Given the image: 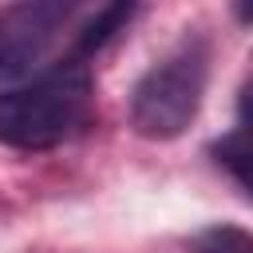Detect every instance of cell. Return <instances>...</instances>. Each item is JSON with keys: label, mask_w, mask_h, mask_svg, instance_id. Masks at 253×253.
<instances>
[{"label": "cell", "mask_w": 253, "mask_h": 253, "mask_svg": "<svg viewBox=\"0 0 253 253\" xmlns=\"http://www.w3.org/2000/svg\"><path fill=\"white\" fill-rule=\"evenodd\" d=\"M91 119V79L79 59L55 63L36 79L0 91V142L16 150H51Z\"/></svg>", "instance_id": "cell-1"}, {"label": "cell", "mask_w": 253, "mask_h": 253, "mask_svg": "<svg viewBox=\"0 0 253 253\" xmlns=\"http://www.w3.org/2000/svg\"><path fill=\"white\" fill-rule=\"evenodd\" d=\"M206 79H210V43L202 36H182L134 83L130 126L142 138H178L202 107Z\"/></svg>", "instance_id": "cell-2"}, {"label": "cell", "mask_w": 253, "mask_h": 253, "mask_svg": "<svg viewBox=\"0 0 253 253\" xmlns=\"http://www.w3.org/2000/svg\"><path fill=\"white\" fill-rule=\"evenodd\" d=\"M67 4L59 0H32V4H12L0 12V75L32 67L43 47L51 43L55 28L67 20Z\"/></svg>", "instance_id": "cell-3"}, {"label": "cell", "mask_w": 253, "mask_h": 253, "mask_svg": "<svg viewBox=\"0 0 253 253\" xmlns=\"http://www.w3.org/2000/svg\"><path fill=\"white\" fill-rule=\"evenodd\" d=\"M134 4H107V8H99L87 24H83V32L75 36V55L71 59H83V55H91V51H99L103 43H111L130 20H134Z\"/></svg>", "instance_id": "cell-4"}, {"label": "cell", "mask_w": 253, "mask_h": 253, "mask_svg": "<svg viewBox=\"0 0 253 253\" xmlns=\"http://www.w3.org/2000/svg\"><path fill=\"white\" fill-rule=\"evenodd\" d=\"M213 158L233 174V182L253 198V130H245V126H237V130H229L225 138H217L213 142Z\"/></svg>", "instance_id": "cell-5"}, {"label": "cell", "mask_w": 253, "mask_h": 253, "mask_svg": "<svg viewBox=\"0 0 253 253\" xmlns=\"http://www.w3.org/2000/svg\"><path fill=\"white\" fill-rule=\"evenodd\" d=\"M198 253H253V233L237 225H213L198 237Z\"/></svg>", "instance_id": "cell-6"}, {"label": "cell", "mask_w": 253, "mask_h": 253, "mask_svg": "<svg viewBox=\"0 0 253 253\" xmlns=\"http://www.w3.org/2000/svg\"><path fill=\"white\" fill-rule=\"evenodd\" d=\"M241 126L253 130V83L241 91Z\"/></svg>", "instance_id": "cell-7"}]
</instances>
